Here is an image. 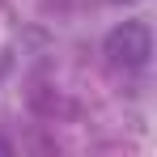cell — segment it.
I'll return each instance as SVG.
<instances>
[{
    "label": "cell",
    "instance_id": "cell-3",
    "mask_svg": "<svg viewBox=\"0 0 157 157\" xmlns=\"http://www.w3.org/2000/svg\"><path fill=\"white\" fill-rule=\"evenodd\" d=\"M115 4H123V9H132V4H144V0H115Z\"/></svg>",
    "mask_w": 157,
    "mask_h": 157
},
{
    "label": "cell",
    "instance_id": "cell-2",
    "mask_svg": "<svg viewBox=\"0 0 157 157\" xmlns=\"http://www.w3.org/2000/svg\"><path fill=\"white\" fill-rule=\"evenodd\" d=\"M13 153V140H4V136H0V157H9Z\"/></svg>",
    "mask_w": 157,
    "mask_h": 157
},
{
    "label": "cell",
    "instance_id": "cell-1",
    "mask_svg": "<svg viewBox=\"0 0 157 157\" xmlns=\"http://www.w3.org/2000/svg\"><path fill=\"white\" fill-rule=\"evenodd\" d=\"M102 55L110 68H123V72H144L153 64V26L144 17H128L119 26L106 30L102 38Z\"/></svg>",
    "mask_w": 157,
    "mask_h": 157
}]
</instances>
